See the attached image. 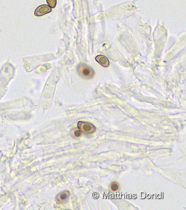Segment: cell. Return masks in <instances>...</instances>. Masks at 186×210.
Wrapping results in <instances>:
<instances>
[{
    "label": "cell",
    "instance_id": "1",
    "mask_svg": "<svg viewBox=\"0 0 186 210\" xmlns=\"http://www.w3.org/2000/svg\"><path fill=\"white\" fill-rule=\"evenodd\" d=\"M77 70L80 76L85 79L92 78L95 75L93 68L83 63L78 65Z\"/></svg>",
    "mask_w": 186,
    "mask_h": 210
},
{
    "label": "cell",
    "instance_id": "2",
    "mask_svg": "<svg viewBox=\"0 0 186 210\" xmlns=\"http://www.w3.org/2000/svg\"><path fill=\"white\" fill-rule=\"evenodd\" d=\"M78 130L82 133H93L96 131V127L95 126L88 122H80L78 123Z\"/></svg>",
    "mask_w": 186,
    "mask_h": 210
},
{
    "label": "cell",
    "instance_id": "3",
    "mask_svg": "<svg viewBox=\"0 0 186 210\" xmlns=\"http://www.w3.org/2000/svg\"><path fill=\"white\" fill-rule=\"evenodd\" d=\"M52 11V8L49 6L47 5H43L39 6L38 8H36L35 11V15L36 16H41L44 15L47 13H50Z\"/></svg>",
    "mask_w": 186,
    "mask_h": 210
},
{
    "label": "cell",
    "instance_id": "4",
    "mask_svg": "<svg viewBox=\"0 0 186 210\" xmlns=\"http://www.w3.org/2000/svg\"><path fill=\"white\" fill-rule=\"evenodd\" d=\"M69 197H70V192L68 191H65L60 192L57 195L56 198L58 202L63 204L67 202Z\"/></svg>",
    "mask_w": 186,
    "mask_h": 210
},
{
    "label": "cell",
    "instance_id": "5",
    "mask_svg": "<svg viewBox=\"0 0 186 210\" xmlns=\"http://www.w3.org/2000/svg\"><path fill=\"white\" fill-rule=\"evenodd\" d=\"M96 61L104 67H107L110 65L109 61L107 57L102 56V55H98L95 58Z\"/></svg>",
    "mask_w": 186,
    "mask_h": 210
},
{
    "label": "cell",
    "instance_id": "6",
    "mask_svg": "<svg viewBox=\"0 0 186 210\" xmlns=\"http://www.w3.org/2000/svg\"><path fill=\"white\" fill-rule=\"evenodd\" d=\"M120 188V185L116 182H113L110 184V189L112 192H117Z\"/></svg>",
    "mask_w": 186,
    "mask_h": 210
},
{
    "label": "cell",
    "instance_id": "7",
    "mask_svg": "<svg viewBox=\"0 0 186 210\" xmlns=\"http://www.w3.org/2000/svg\"><path fill=\"white\" fill-rule=\"evenodd\" d=\"M48 5L51 8H54L57 4V0H47Z\"/></svg>",
    "mask_w": 186,
    "mask_h": 210
},
{
    "label": "cell",
    "instance_id": "8",
    "mask_svg": "<svg viewBox=\"0 0 186 210\" xmlns=\"http://www.w3.org/2000/svg\"><path fill=\"white\" fill-rule=\"evenodd\" d=\"M73 133H74V135L75 136V137H80V136L82 135V133L81 132L80 130H78L75 131Z\"/></svg>",
    "mask_w": 186,
    "mask_h": 210
}]
</instances>
